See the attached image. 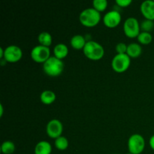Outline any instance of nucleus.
Returning <instances> with one entry per match:
<instances>
[{
    "mask_svg": "<svg viewBox=\"0 0 154 154\" xmlns=\"http://www.w3.org/2000/svg\"><path fill=\"white\" fill-rule=\"evenodd\" d=\"M86 43H87V41H86L85 37L79 34L72 36L70 40L71 46L75 50H83L86 45Z\"/></svg>",
    "mask_w": 154,
    "mask_h": 154,
    "instance_id": "ddd939ff",
    "label": "nucleus"
},
{
    "mask_svg": "<svg viewBox=\"0 0 154 154\" xmlns=\"http://www.w3.org/2000/svg\"><path fill=\"white\" fill-rule=\"evenodd\" d=\"M79 20L86 27H94L100 22L101 14L94 8H87L80 13Z\"/></svg>",
    "mask_w": 154,
    "mask_h": 154,
    "instance_id": "f257e3e1",
    "label": "nucleus"
},
{
    "mask_svg": "<svg viewBox=\"0 0 154 154\" xmlns=\"http://www.w3.org/2000/svg\"><path fill=\"white\" fill-rule=\"evenodd\" d=\"M122 17L117 10H111L107 12L103 17V23L108 28H114L121 22Z\"/></svg>",
    "mask_w": 154,
    "mask_h": 154,
    "instance_id": "9d476101",
    "label": "nucleus"
},
{
    "mask_svg": "<svg viewBox=\"0 0 154 154\" xmlns=\"http://www.w3.org/2000/svg\"><path fill=\"white\" fill-rule=\"evenodd\" d=\"M3 111H4V108H3L2 104H1V105H0V117H2Z\"/></svg>",
    "mask_w": 154,
    "mask_h": 154,
    "instance_id": "bb28decb",
    "label": "nucleus"
},
{
    "mask_svg": "<svg viewBox=\"0 0 154 154\" xmlns=\"http://www.w3.org/2000/svg\"><path fill=\"white\" fill-rule=\"evenodd\" d=\"M126 154H132V153H126Z\"/></svg>",
    "mask_w": 154,
    "mask_h": 154,
    "instance_id": "cd10ccee",
    "label": "nucleus"
},
{
    "mask_svg": "<svg viewBox=\"0 0 154 154\" xmlns=\"http://www.w3.org/2000/svg\"><path fill=\"white\" fill-rule=\"evenodd\" d=\"M30 56L32 60L38 63H45L51 57V50L49 47L36 45L32 49Z\"/></svg>",
    "mask_w": 154,
    "mask_h": 154,
    "instance_id": "423d86ee",
    "label": "nucleus"
},
{
    "mask_svg": "<svg viewBox=\"0 0 154 154\" xmlns=\"http://www.w3.org/2000/svg\"><path fill=\"white\" fill-rule=\"evenodd\" d=\"M52 152V146L47 141H41L36 144L34 149L35 154H51Z\"/></svg>",
    "mask_w": 154,
    "mask_h": 154,
    "instance_id": "f8f14e48",
    "label": "nucleus"
},
{
    "mask_svg": "<svg viewBox=\"0 0 154 154\" xmlns=\"http://www.w3.org/2000/svg\"><path fill=\"white\" fill-rule=\"evenodd\" d=\"M69 54V48L67 45L64 43H59L56 45L54 48V57L60 60H63L65 57H67Z\"/></svg>",
    "mask_w": 154,
    "mask_h": 154,
    "instance_id": "4468645a",
    "label": "nucleus"
},
{
    "mask_svg": "<svg viewBox=\"0 0 154 154\" xmlns=\"http://www.w3.org/2000/svg\"><path fill=\"white\" fill-rule=\"evenodd\" d=\"M142 53V48L138 43H130L127 46L126 54L130 58H136L139 57Z\"/></svg>",
    "mask_w": 154,
    "mask_h": 154,
    "instance_id": "2eb2a0df",
    "label": "nucleus"
},
{
    "mask_svg": "<svg viewBox=\"0 0 154 154\" xmlns=\"http://www.w3.org/2000/svg\"><path fill=\"white\" fill-rule=\"evenodd\" d=\"M43 70L48 76L57 77L64 70V63L62 60L53 56L43 63Z\"/></svg>",
    "mask_w": 154,
    "mask_h": 154,
    "instance_id": "7ed1b4c3",
    "label": "nucleus"
},
{
    "mask_svg": "<svg viewBox=\"0 0 154 154\" xmlns=\"http://www.w3.org/2000/svg\"><path fill=\"white\" fill-rule=\"evenodd\" d=\"M38 42L40 43L41 45L49 47L52 44V35L48 32H42L38 36Z\"/></svg>",
    "mask_w": 154,
    "mask_h": 154,
    "instance_id": "f3484780",
    "label": "nucleus"
},
{
    "mask_svg": "<svg viewBox=\"0 0 154 154\" xmlns=\"http://www.w3.org/2000/svg\"><path fill=\"white\" fill-rule=\"evenodd\" d=\"M63 131V126L61 121L57 119H53L46 126V133L50 138H57L61 136Z\"/></svg>",
    "mask_w": 154,
    "mask_h": 154,
    "instance_id": "1a4fd4ad",
    "label": "nucleus"
},
{
    "mask_svg": "<svg viewBox=\"0 0 154 154\" xmlns=\"http://www.w3.org/2000/svg\"><path fill=\"white\" fill-rule=\"evenodd\" d=\"M131 64V58L127 54H117L111 60L113 70L118 73H122L129 69Z\"/></svg>",
    "mask_w": 154,
    "mask_h": 154,
    "instance_id": "20e7f679",
    "label": "nucleus"
},
{
    "mask_svg": "<svg viewBox=\"0 0 154 154\" xmlns=\"http://www.w3.org/2000/svg\"><path fill=\"white\" fill-rule=\"evenodd\" d=\"M137 39H138V42L142 45H149L153 40V36L150 34V32L141 31L137 37Z\"/></svg>",
    "mask_w": 154,
    "mask_h": 154,
    "instance_id": "aec40b11",
    "label": "nucleus"
},
{
    "mask_svg": "<svg viewBox=\"0 0 154 154\" xmlns=\"http://www.w3.org/2000/svg\"><path fill=\"white\" fill-rule=\"evenodd\" d=\"M54 144L57 150H65L69 147V141L65 136H60L59 138H56L54 141Z\"/></svg>",
    "mask_w": 154,
    "mask_h": 154,
    "instance_id": "a211bd4d",
    "label": "nucleus"
},
{
    "mask_svg": "<svg viewBox=\"0 0 154 154\" xmlns=\"http://www.w3.org/2000/svg\"><path fill=\"white\" fill-rule=\"evenodd\" d=\"M132 2V0H116V4L122 8L128 7Z\"/></svg>",
    "mask_w": 154,
    "mask_h": 154,
    "instance_id": "b1692460",
    "label": "nucleus"
},
{
    "mask_svg": "<svg viewBox=\"0 0 154 154\" xmlns=\"http://www.w3.org/2000/svg\"><path fill=\"white\" fill-rule=\"evenodd\" d=\"M141 14L147 20H154V0H145L140 6Z\"/></svg>",
    "mask_w": 154,
    "mask_h": 154,
    "instance_id": "9b49d317",
    "label": "nucleus"
},
{
    "mask_svg": "<svg viewBox=\"0 0 154 154\" xmlns=\"http://www.w3.org/2000/svg\"><path fill=\"white\" fill-rule=\"evenodd\" d=\"M4 54H5V49H3L2 48H0V58L2 59L4 57Z\"/></svg>",
    "mask_w": 154,
    "mask_h": 154,
    "instance_id": "a878e982",
    "label": "nucleus"
},
{
    "mask_svg": "<svg viewBox=\"0 0 154 154\" xmlns=\"http://www.w3.org/2000/svg\"><path fill=\"white\" fill-rule=\"evenodd\" d=\"M84 55L91 60H99L105 55V49L99 42L95 41H87L83 49Z\"/></svg>",
    "mask_w": 154,
    "mask_h": 154,
    "instance_id": "f03ea898",
    "label": "nucleus"
},
{
    "mask_svg": "<svg viewBox=\"0 0 154 154\" xmlns=\"http://www.w3.org/2000/svg\"><path fill=\"white\" fill-rule=\"evenodd\" d=\"M15 150L14 143L11 141H5L2 144L1 152L3 154H12Z\"/></svg>",
    "mask_w": 154,
    "mask_h": 154,
    "instance_id": "6ab92c4d",
    "label": "nucleus"
},
{
    "mask_svg": "<svg viewBox=\"0 0 154 154\" xmlns=\"http://www.w3.org/2000/svg\"><path fill=\"white\" fill-rule=\"evenodd\" d=\"M108 1L107 0H93V6L98 11H104L108 7Z\"/></svg>",
    "mask_w": 154,
    "mask_h": 154,
    "instance_id": "412c9836",
    "label": "nucleus"
},
{
    "mask_svg": "<svg viewBox=\"0 0 154 154\" xmlns=\"http://www.w3.org/2000/svg\"><path fill=\"white\" fill-rule=\"evenodd\" d=\"M140 29L141 28H140V23H138V20L133 17H128L123 23L124 34L130 38L138 37L139 33L141 32Z\"/></svg>",
    "mask_w": 154,
    "mask_h": 154,
    "instance_id": "0eeeda50",
    "label": "nucleus"
},
{
    "mask_svg": "<svg viewBox=\"0 0 154 154\" xmlns=\"http://www.w3.org/2000/svg\"><path fill=\"white\" fill-rule=\"evenodd\" d=\"M56 98L57 96H56L55 93L50 90H44L40 95L41 102L45 105H51L55 102Z\"/></svg>",
    "mask_w": 154,
    "mask_h": 154,
    "instance_id": "dca6fc26",
    "label": "nucleus"
},
{
    "mask_svg": "<svg viewBox=\"0 0 154 154\" xmlns=\"http://www.w3.org/2000/svg\"><path fill=\"white\" fill-rule=\"evenodd\" d=\"M23 57L22 49L19 46L12 45L6 47L5 49L4 60L11 63H14L20 60Z\"/></svg>",
    "mask_w": 154,
    "mask_h": 154,
    "instance_id": "6e6552de",
    "label": "nucleus"
},
{
    "mask_svg": "<svg viewBox=\"0 0 154 154\" xmlns=\"http://www.w3.org/2000/svg\"><path fill=\"white\" fill-rule=\"evenodd\" d=\"M154 27V22L153 20L145 19L140 23V28L142 30V32H150V31L153 30Z\"/></svg>",
    "mask_w": 154,
    "mask_h": 154,
    "instance_id": "4be33fe9",
    "label": "nucleus"
},
{
    "mask_svg": "<svg viewBox=\"0 0 154 154\" xmlns=\"http://www.w3.org/2000/svg\"><path fill=\"white\" fill-rule=\"evenodd\" d=\"M145 148V140L140 134H133L128 139V150L130 153L141 154Z\"/></svg>",
    "mask_w": 154,
    "mask_h": 154,
    "instance_id": "39448f33",
    "label": "nucleus"
},
{
    "mask_svg": "<svg viewBox=\"0 0 154 154\" xmlns=\"http://www.w3.org/2000/svg\"><path fill=\"white\" fill-rule=\"evenodd\" d=\"M149 144H150V147L154 150V135L150 137V140H149Z\"/></svg>",
    "mask_w": 154,
    "mask_h": 154,
    "instance_id": "393cba45",
    "label": "nucleus"
},
{
    "mask_svg": "<svg viewBox=\"0 0 154 154\" xmlns=\"http://www.w3.org/2000/svg\"><path fill=\"white\" fill-rule=\"evenodd\" d=\"M127 46L124 42H119L117 45H116V51L117 54H126V51H127Z\"/></svg>",
    "mask_w": 154,
    "mask_h": 154,
    "instance_id": "5701e85b",
    "label": "nucleus"
}]
</instances>
